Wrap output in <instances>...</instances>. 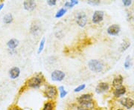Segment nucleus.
<instances>
[{
  "instance_id": "obj_18",
  "label": "nucleus",
  "mask_w": 134,
  "mask_h": 110,
  "mask_svg": "<svg viewBox=\"0 0 134 110\" xmlns=\"http://www.w3.org/2000/svg\"><path fill=\"white\" fill-rule=\"evenodd\" d=\"M56 107L55 101H47L43 104V108L41 110H54Z\"/></svg>"
},
{
  "instance_id": "obj_25",
  "label": "nucleus",
  "mask_w": 134,
  "mask_h": 110,
  "mask_svg": "<svg viewBox=\"0 0 134 110\" xmlns=\"http://www.w3.org/2000/svg\"><path fill=\"white\" fill-rule=\"evenodd\" d=\"M130 46V43L129 41H124L123 43L121 44V46H120V51H125L127 48H129Z\"/></svg>"
},
{
  "instance_id": "obj_6",
  "label": "nucleus",
  "mask_w": 134,
  "mask_h": 110,
  "mask_svg": "<svg viewBox=\"0 0 134 110\" xmlns=\"http://www.w3.org/2000/svg\"><path fill=\"white\" fill-rule=\"evenodd\" d=\"M66 77V73L60 69H55L51 73V80L53 82H61Z\"/></svg>"
},
{
  "instance_id": "obj_7",
  "label": "nucleus",
  "mask_w": 134,
  "mask_h": 110,
  "mask_svg": "<svg viewBox=\"0 0 134 110\" xmlns=\"http://www.w3.org/2000/svg\"><path fill=\"white\" fill-rule=\"evenodd\" d=\"M41 31H42L41 23L39 22L38 20L33 21L32 23L31 24L30 29H29L30 34L34 36V37H37L39 34L41 33Z\"/></svg>"
},
{
  "instance_id": "obj_30",
  "label": "nucleus",
  "mask_w": 134,
  "mask_h": 110,
  "mask_svg": "<svg viewBox=\"0 0 134 110\" xmlns=\"http://www.w3.org/2000/svg\"><path fill=\"white\" fill-rule=\"evenodd\" d=\"M8 110H22V109L17 105H12L11 106H10Z\"/></svg>"
},
{
  "instance_id": "obj_16",
  "label": "nucleus",
  "mask_w": 134,
  "mask_h": 110,
  "mask_svg": "<svg viewBox=\"0 0 134 110\" xmlns=\"http://www.w3.org/2000/svg\"><path fill=\"white\" fill-rule=\"evenodd\" d=\"M123 82H124L123 76L121 74H119L113 78V80L112 82V86L115 88H119L120 86H123Z\"/></svg>"
},
{
  "instance_id": "obj_31",
  "label": "nucleus",
  "mask_w": 134,
  "mask_h": 110,
  "mask_svg": "<svg viewBox=\"0 0 134 110\" xmlns=\"http://www.w3.org/2000/svg\"><path fill=\"white\" fill-rule=\"evenodd\" d=\"M8 52L11 55H14L17 53V51H16V50H9V49H8Z\"/></svg>"
},
{
  "instance_id": "obj_19",
  "label": "nucleus",
  "mask_w": 134,
  "mask_h": 110,
  "mask_svg": "<svg viewBox=\"0 0 134 110\" xmlns=\"http://www.w3.org/2000/svg\"><path fill=\"white\" fill-rule=\"evenodd\" d=\"M79 3V1L77 0H70V1H66L64 2V5H63V8H66L68 10L69 9H72L73 8L75 5H78Z\"/></svg>"
},
{
  "instance_id": "obj_35",
  "label": "nucleus",
  "mask_w": 134,
  "mask_h": 110,
  "mask_svg": "<svg viewBox=\"0 0 134 110\" xmlns=\"http://www.w3.org/2000/svg\"><path fill=\"white\" fill-rule=\"evenodd\" d=\"M100 110H104V109H100Z\"/></svg>"
},
{
  "instance_id": "obj_29",
  "label": "nucleus",
  "mask_w": 134,
  "mask_h": 110,
  "mask_svg": "<svg viewBox=\"0 0 134 110\" xmlns=\"http://www.w3.org/2000/svg\"><path fill=\"white\" fill-rule=\"evenodd\" d=\"M122 3L125 7H129L132 4V1H130V0H123Z\"/></svg>"
},
{
  "instance_id": "obj_8",
  "label": "nucleus",
  "mask_w": 134,
  "mask_h": 110,
  "mask_svg": "<svg viewBox=\"0 0 134 110\" xmlns=\"http://www.w3.org/2000/svg\"><path fill=\"white\" fill-rule=\"evenodd\" d=\"M104 19V12L103 10H95L92 16V22L93 24L97 25L100 23Z\"/></svg>"
},
{
  "instance_id": "obj_20",
  "label": "nucleus",
  "mask_w": 134,
  "mask_h": 110,
  "mask_svg": "<svg viewBox=\"0 0 134 110\" xmlns=\"http://www.w3.org/2000/svg\"><path fill=\"white\" fill-rule=\"evenodd\" d=\"M14 19V18L13 14L10 13H8V14H6L5 15H4V16L2 18V22L5 25H10L13 22Z\"/></svg>"
},
{
  "instance_id": "obj_21",
  "label": "nucleus",
  "mask_w": 134,
  "mask_h": 110,
  "mask_svg": "<svg viewBox=\"0 0 134 110\" xmlns=\"http://www.w3.org/2000/svg\"><path fill=\"white\" fill-rule=\"evenodd\" d=\"M58 92H59V97H60V98H64V97H66L68 95V91L66 90V89H65V87L63 86H60L58 87Z\"/></svg>"
},
{
  "instance_id": "obj_15",
  "label": "nucleus",
  "mask_w": 134,
  "mask_h": 110,
  "mask_svg": "<svg viewBox=\"0 0 134 110\" xmlns=\"http://www.w3.org/2000/svg\"><path fill=\"white\" fill-rule=\"evenodd\" d=\"M93 100V95L91 93H85L77 97V103H80L82 102H86Z\"/></svg>"
},
{
  "instance_id": "obj_10",
  "label": "nucleus",
  "mask_w": 134,
  "mask_h": 110,
  "mask_svg": "<svg viewBox=\"0 0 134 110\" xmlns=\"http://www.w3.org/2000/svg\"><path fill=\"white\" fill-rule=\"evenodd\" d=\"M21 74V70L18 66H13L8 70V76L10 80H16Z\"/></svg>"
},
{
  "instance_id": "obj_13",
  "label": "nucleus",
  "mask_w": 134,
  "mask_h": 110,
  "mask_svg": "<svg viewBox=\"0 0 134 110\" xmlns=\"http://www.w3.org/2000/svg\"><path fill=\"white\" fill-rule=\"evenodd\" d=\"M23 6L27 11H33L37 7V2L34 0H26L23 2Z\"/></svg>"
},
{
  "instance_id": "obj_4",
  "label": "nucleus",
  "mask_w": 134,
  "mask_h": 110,
  "mask_svg": "<svg viewBox=\"0 0 134 110\" xmlns=\"http://www.w3.org/2000/svg\"><path fill=\"white\" fill-rule=\"evenodd\" d=\"M75 21L79 27L84 28L88 23V16L83 11H78L75 14Z\"/></svg>"
},
{
  "instance_id": "obj_28",
  "label": "nucleus",
  "mask_w": 134,
  "mask_h": 110,
  "mask_svg": "<svg viewBox=\"0 0 134 110\" xmlns=\"http://www.w3.org/2000/svg\"><path fill=\"white\" fill-rule=\"evenodd\" d=\"M46 3H47V5L48 6L53 7V6H55L57 5V0H47Z\"/></svg>"
},
{
  "instance_id": "obj_33",
  "label": "nucleus",
  "mask_w": 134,
  "mask_h": 110,
  "mask_svg": "<svg viewBox=\"0 0 134 110\" xmlns=\"http://www.w3.org/2000/svg\"><path fill=\"white\" fill-rule=\"evenodd\" d=\"M116 110H125V109H116Z\"/></svg>"
},
{
  "instance_id": "obj_17",
  "label": "nucleus",
  "mask_w": 134,
  "mask_h": 110,
  "mask_svg": "<svg viewBox=\"0 0 134 110\" xmlns=\"http://www.w3.org/2000/svg\"><path fill=\"white\" fill-rule=\"evenodd\" d=\"M126 91H127L126 87L124 86H121L119 87V88H115L113 92V94L115 97H121V96L125 95Z\"/></svg>"
},
{
  "instance_id": "obj_5",
  "label": "nucleus",
  "mask_w": 134,
  "mask_h": 110,
  "mask_svg": "<svg viewBox=\"0 0 134 110\" xmlns=\"http://www.w3.org/2000/svg\"><path fill=\"white\" fill-rule=\"evenodd\" d=\"M77 110H93L96 108V102L94 100L86 102H82L80 103H77Z\"/></svg>"
},
{
  "instance_id": "obj_32",
  "label": "nucleus",
  "mask_w": 134,
  "mask_h": 110,
  "mask_svg": "<svg viewBox=\"0 0 134 110\" xmlns=\"http://www.w3.org/2000/svg\"><path fill=\"white\" fill-rule=\"evenodd\" d=\"M4 6H5V3L2 2H0V12L2 11V10L3 9Z\"/></svg>"
},
{
  "instance_id": "obj_24",
  "label": "nucleus",
  "mask_w": 134,
  "mask_h": 110,
  "mask_svg": "<svg viewBox=\"0 0 134 110\" xmlns=\"http://www.w3.org/2000/svg\"><path fill=\"white\" fill-rule=\"evenodd\" d=\"M133 66V62H132V59L130 56H127L125 59V62H124V67L125 69H130Z\"/></svg>"
},
{
  "instance_id": "obj_12",
  "label": "nucleus",
  "mask_w": 134,
  "mask_h": 110,
  "mask_svg": "<svg viewBox=\"0 0 134 110\" xmlns=\"http://www.w3.org/2000/svg\"><path fill=\"white\" fill-rule=\"evenodd\" d=\"M120 31H121V27L117 24L111 25L107 29V34L110 36H117L120 33Z\"/></svg>"
},
{
  "instance_id": "obj_11",
  "label": "nucleus",
  "mask_w": 134,
  "mask_h": 110,
  "mask_svg": "<svg viewBox=\"0 0 134 110\" xmlns=\"http://www.w3.org/2000/svg\"><path fill=\"white\" fill-rule=\"evenodd\" d=\"M119 102L121 105L127 109H130L134 106V101L130 97H121Z\"/></svg>"
},
{
  "instance_id": "obj_3",
  "label": "nucleus",
  "mask_w": 134,
  "mask_h": 110,
  "mask_svg": "<svg viewBox=\"0 0 134 110\" xmlns=\"http://www.w3.org/2000/svg\"><path fill=\"white\" fill-rule=\"evenodd\" d=\"M87 66L91 72L95 73H100L103 71L104 67L103 62L96 59L90 60L87 63Z\"/></svg>"
},
{
  "instance_id": "obj_1",
  "label": "nucleus",
  "mask_w": 134,
  "mask_h": 110,
  "mask_svg": "<svg viewBox=\"0 0 134 110\" xmlns=\"http://www.w3.org/2000/svg\"><path fill=\"white\" fill-rule=\"evenodd\" d=\"M46 80L44 75L41 72L36 74L35 75L29 77L25 83V86L29 89H38L45 83Z\"/></svg>"
},
{
  "instance_id": "obj_26",
  "label": "nucleus",
  "mask_w": 134,
  "mask_h": 110,
  "mask_svg": "<svg viewBox=\"0 0 134 110\" xmlns=\"http://www.w3.org/2000/svg\"><path fill=\"white\" fill-rule=\"evenodd\" d=\"M86 84H84V83H83V84H81V85H79L78 86H77L76 88L74 89V92H75V93H78V92H81L83 90H84L85 89H86Z\"/></svg>"
},
{
  "instance_id": "obj_14",
  "label": "nucleus",
  "mask_w": 134,
  "mask_h": 110,
  "mask_svg": "<svg viewBox=\"0 0 134 110\" xmlns=\"http://www.w3.org/2000/svg\"><path fill=\"white\" fill-rule=\"evenodd\" d=\"M8 49L9 50H16L19 45V40L16 38H11L6 43Z\"/></svg>"
},
{
  "instance_id": "obj_34",
  "label": "nucleus",
  "mask_w": 134,
  "mask_h": 110,
  "mask_svg": "<svg viewBox=\"0 0 134 110\" xmlns=\"http://www.w3.org/2000/svg\"><path fill=\"white\" fill-rule=\"evenodd\" d=\"M0 95H1V93H0Z\"/></svg>"
},
{
  "instance_id": "obj_9",
  "label": "nucleus",
  "mask_w": 134,
  "mask_h": 110,
  "mask_svg": "<svg viewBox=\"0 0 134 110\" xmlns=\"http://www.w3.org/2000/svg\"><path fill=\"white\" fill-rule=\"evenodd\" d=\"M110 86L108 83L106 82H100L99 83L96 87V92L97 94L100 95V94H104L105 92L110 90Z\"/></svg>"
},
{
  "instance_id": "obj_27",
  "label": "nucleus",
  "mask_w": 134,
  "mask_h": 110,
  "mask_svg": "<svg viewBox=\"0 0 134 110\" xmlns=\"http://www.w3.org/2000/svg\"><path fill=\"white\" fill-rule=\"evenodd\" d=\"M100 0H90L87 2V4L92 6H97V5H100Z\"/></svg>"
},
{
  "instance_id": "obj_22",
  "label": "nucleus",
  "mask_w": 134,
  "mask_h": 110,
  "mask_svg": "<svg viewBox=\"0 0 134 110\" xmlns=\"http://www.w3.org/2000/svg\"><path fill=\"white\" fill-rule=\"evenodd\" d=\"M66 12H67V10L63 7V8H60V9L58 10V11L56 12V14H55V15H54V17H55L56 19H60V18L63 17L64 15L66 14Z\"/></svg>"
},
{
  "instance_id": "obj_2",
  "label": "nucleus",
  "mask_w": 134,
  "mask_h": 110,
  "mask_svg": "<svg viewBox=\"0 0 134 110\" xmlns=\"http://www.w3.org/2000/svg\"><path fill=\"white\" fill-rule=\"evenodd\" d=\"M43 95L48 101H55L58 97V88L54 85H45V88L43 91Z\"/></svg>"
},
{
  "instance_id": "obj_23",
  "label": "nucleus",
  "mask_w": 134,
  "mask_h": 110,
  "mask_svg": "<svg viewBox=\"0 0 134 110\" xmlns=\"http://www.w3.org/2000/svg\"><path fill=\"white\" fill-rule=\"evenodd\" d=\"M46 39L43 37V38L40 39V41L38 50H37V54H40V53L43 52V51L44 50V48H45V45H46Z\"/></svg>"
}]
</instances>
